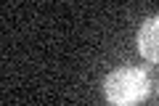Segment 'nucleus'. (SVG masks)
I'll return each instance as SVG.
<instances>
[{"label":"nucleus","mask_w":159,"mask_h":106,"mask_svg":"<svg viewBox=\"0 0 159 106\" xmlns=\"http://www.w3.org/2000/svg\"><path fill=\"white\" fill-rule=\"evenodd\" d=\"M103 98L109 106H138L151 93V77L143 67H117L103 77Z\"/></svg>","instance_id":"1"},{"label":"nucleus","mask_w":159,"mask_h":106,"mask_svg":"<svg viewBox=\"0 0 159 106\" xmlns=\"http://www.w3.org/2000/svg\"><path fill=\"white\" fill-rule=\"evenodd\" d=\"M135 45L143 61L159 64V13H151L141 21L135 32Z\"/></svg>","instance_id":"2"}]
</instances>
